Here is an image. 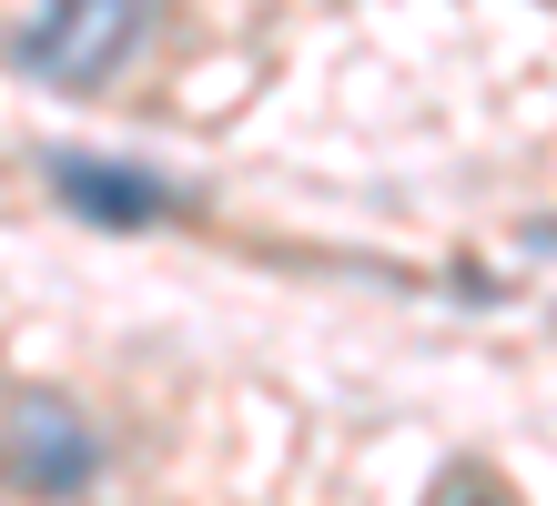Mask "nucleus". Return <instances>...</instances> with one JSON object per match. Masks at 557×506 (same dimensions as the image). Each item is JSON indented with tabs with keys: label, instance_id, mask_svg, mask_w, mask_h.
<instances>
[{
	"label": "nucleus",
	"instance_id": "1",
	"mask_svg": "<svg viewBox=\"0 0 557 506\" xmlns=\"http://www.w3.org/2000/svg\"><path fill=\"white\" fill-rule=\"evenodd\" d=\"M162 0H41L21 30H11V72L51 82V91H102L122 61L143 51Z\"/></svg>",
	"mask_w": 557,
	"mask_h": 506
},
{
	"label": "nucleus",
	"instance_id": "2",
	"mask_svg": "<svg viewBox=\"0 0 557 506\" xmlns=\"http://www.w3.org/2000/svg\"><path fill=\"white\" fill-rule=\"evenodd\" d=\"M102 466H112V446H102V425L82 416L72 395H11V416H0V477H11L21 496H91L102 486Z\"/></svg>",
	"mask_w": 557,
	"mask_h": 506
},
{
	"label": "nucleus",
	"instance_id": "3",
	"mask_svg": "<svg viewBox=\"0 0 557 506\" xmlns=\"http://www.w3.org/2000/svg\"><path fill=\"white\" fill-rule=\"evenodd\" d=\"M41 183H51L61 213H82V223H102V233H152V223L193 213L183 183L143 173V162H112V152H41Z\"/></svg>",
	"mask_w": 557,
	"mask_h": 506
},
{
	"label": "nucleus",
	"instance_id": "4",
	"mask_svg": "<svg viewBox=\"0 0 557 506\" xmlns=\"http://www.w3.org/2000/svg\"><path fill=\"white\" fill-rule=\"evenodd\" d=\"M425 506H497V486H486V477H476V466H467V477H446V486H436V496H425Z\"/></svg>",
	"mask_w": 557,
	"mask_h": 506
}]
</instances>
